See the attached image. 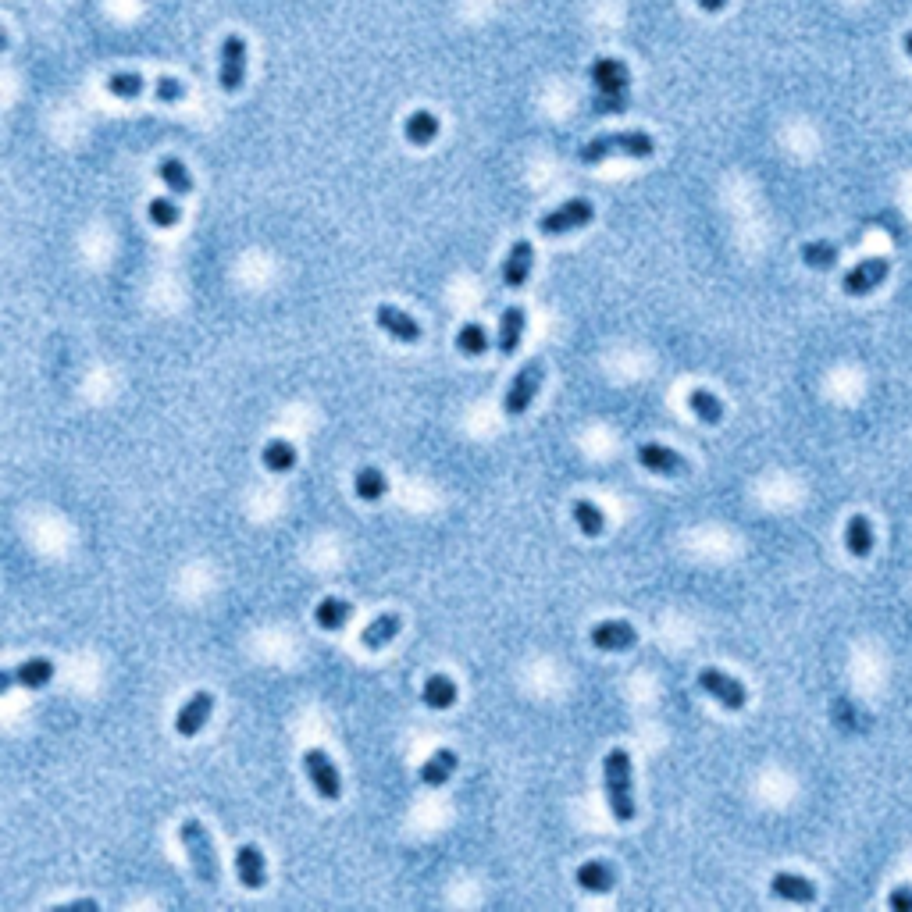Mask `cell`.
I'll return each instance as SVG.
<instances>
[{"label": "cell", "instance_id": "cell-1", "mask_svg": "<svg viewBox=\"0 0 912 912\" xmlns=\"http://www.w3.org/2000/svg\"><path fill=\"white\" fill-rule=\"evenodd\" d=\"M603 784H606V802H610V816L617 823L635 820V774H631V756L627 749H610L603 759Z\"/></svg>", "mask_w": 912, "mask_h": 912}, {"label": "cell", "instance_id": "cell-2", "mask_svg": "<svg viewBox=\"0 0 912 912\" xmlns=\"http://www.w3.org/2000/svg\"><path fill=\"white\" fill-rule=\"evenodd\" d=\"M656 154V139L642 129H631V132H606V136H595L588 139L581 147V164H603L610 157H635V161H645V157Z\"/></svg>", "mask_w": 912, "mask_h": 912}, {"label": "cell", "instance_id": "cell-3", "mask_svg": "<svg viewBox=\"0 0 912 912\" xmlns=\"http://www.w3.org/2000/svg\"><path fill=\"white\" fill-rule=\"evenodd\" d=\"M179 838H182V848H186L189 855V866H193V877L200 880V884H207V888H218V855H214V841L211 834H207V827L196 816H189V820H182L179 827Z\"/></svg>", "mask_w": 912, "mask_h": 912}, {"label": "cell", "instance_id": "cell-4", "mask_svg": "<svg viewBox=\"0 0 912 912\" xmlns=\"http://www.w3.org/2000/svg\"><path fill=\"white\" fill-rule=\"evenodd\" d=\"M542 378H546V364L542 360H528V364L513 375V382H510V389H506V399H503V410H506V417H521V414H528V407L535 403V396H538V389H542Z\"/></svg>", "mask_w": 912, "mask_h": 912}, {"label": "cell", "instance_id": "cell-5", "mask_svg": "<svg viewBox=\"0 0 912 912\" xmlns=\"http://www.w3.org/2000/svg\"><path fill=\"white\" fill-rule=\"evenodd\" d=\"M592 218H595L592 200L574 196V200H563L560 207H553L549 214H542V218H538V232H542V236H567V232L585 228Z\"/></svg>", "mask_w": 912, "mask_h": 912}, {"label": "cell", "instance_id": "cell-6", "mask_svg": "<svg viewBox=\"0 0 912 912\" xmlns=\"http://www.w3.org/2000/svg\"><path fill=\"white\" fill-rule=\"evenodd\" d=\"M699 688L709 695V699H717L727 713H741V709L749 706V688H745L738 677L724 674V670H717V667L699 670Z\"/></svg>", "mask_w": 912, "mask_h": 912}, {"label": "cell", "instance_id": "cell-7", "mask_svg": "<svg viewBox=\"0 0 912 912\" xmlns=\"http://www.w3.org/2000/svg\"><path fill=\"white\" fill-rule=\"evenodd\" d=\"M592 82H595V90H599V97H603L606 111L624 107V100H627V68L620 65L617 57H599V61L592 65Z\"/></svg>", "mask_w": 912, "mask_h": 912}, {"label": "cell", "instance_id": "cell-8", "mask_svg": "<svg viewBox=\"0 0 912 912\" xmlns=\"http://www.w3.org/2000/svg\"><path fill=\"white\" fill-rule=\"evenodd\" d=\"M891 275V261L888 257H866V261H859L855 268L845 271V278H841V289H845V296H870L877 293L880 285L888 282Z\"/></svg>", "mask_w": 912, "mask_h": 912}, {"label": "cell", "instance_id": "cell-9", "mask_svg": "<svg viewBox=\"0 0 912 912\" xmlns=\"http://www.w3.org/2000/svg\"><path fill=\"white\" fill-rule=\"evenodd\" d=\"M303 770H307L310 788L318 791L325 802H335V798L342 795V777H339V770H335L332 756H328L325 749H307V752H303Z\"/></svg>", "mask_w": 912, "mask_h": 912}, {"label": "cell", "instance_id": "cell-10", "mask_svg": "<svg viewBox=\"0 0 912 912\" xmlns=\"http://www.w3.org/2000/svg\"><path fill=\"white\" fill-rule=\"evenodd\" d=\"M246 82V40L239 33H228L221 40V65H218V86L225 93H239Z\"/></svg>", "mask_w": 912, "mask_h": 912}, {"label": "cell", "instance_id": "cell-11", "mask_svg": "<svg viewBox=\"0 0 912 912\" xmlns=\"http://www.w3.org/2000/svg\"><path fill=\"white\" fill-rule=\"evenodd\" d=\"M375 325L382 328L389 339L407 342V346H417V342H421V335H424V328L414 321V314L392 307V303H378V307H375Z\"/></svg>", "mask_w": 912, "mask_h": 912}, {"label": "cell", "instance_id": "cell-12", "mask_svg": "<svg viewBox=\"0 0 912 912\" xmlns=\"http://www.w3.org/2000/svg\"><path fill=\"white\" fill-rule=\"evenodd\" d=\"M638 464H642L645 471L660 474V478H684V474H688V460H684L677 449L660 446V442H645V446H638Z\"/></svg>", "mask_w": 912, "mask_h": 912}, {"label": "cell", "instance_id": "cell-13", "mask_svg": "<svg viewBox=\"0 0 912 912\" xmlns=\"http://www.w3.org/2000/svg\"><path fill=\"white\" fill-rule=\"evenodd\" d=\"M211 713H214V695L211 692H193V695H189L186 706L175 713V731H179V738H196V734L207 727Z\"/></svg>", "mask_w": 912, "mask_h": 912}, {"label": "cell", "instance_id": "cell-14", "mask_svg": "<svg viewBox=\"0 0 912 912\" xmlns=\"http://www.w3.org/2000/svg\"><path fill=\"white\" fill-rule=\"evenodd\" d=\"M588 638H592L595 649H603V652H627L638 645L635 624H627V620H599V624L588 631Z\"/></svg>", "mask_w": 912, "mask_h": 912}, {"label": "cell", "instance_id": "cell-15", "mask_svg": "<svg viewBox=\"0 0 912 912\" xmlns=\"http://www.w3.org/2000/svg\"><path fill=\"white\" fill-rule=\"evenodd\" d=\"M531 268H535V246L528 239H517L503 261V285L506 289H524L531 278Z\"/></svg>", "mask_w": 912, "mask_h": 912}, {"label": "cell", "instance_id": "cell-16", "mask_svg": "<svg viewBox=\"0 0 912 912\" xmlns=\"http://www.w3.org/2000/svg\"><path fill=\"white\" fill-rule=\"evenodd\" d=\"M236 877L246 891H261L268 884V863L257 845H239L236 852Z\"/></svg>", "mask_w": 912, "mask_h": 912}, {"label": "cell", "instance_id": "cell-17", "mask_svg": "<svg viewBox=\"0 0 912 912\" xmlns=\"http://www.w3.org/2000/svg\"><path fill=\"white\" fill-rule=\"evenodd\" d=\"M770 895L781 898V902H795V905H813L816 902V884L802 873H774L770 880Z\"/></svg>", "mask_w": 912, "mask_h": 912}, {"label": "cell", "instance_id": "cell-18", "mask_svg": "<svg viewBox=\"0 0 912 912\" xmlns=\"http://www.w3.org/2000/svg\"><path fill=\"white\" fill-rule=\"evenodd\" d=\"M578 884L588 895H610L613 884H617V870L606 859H588L578 866Z\"/></svg>", "mask_w": 912, "mask_h": 912}, {"label": "cell", "instance_id": "cell-19", "mask_svg": "<svg viewBox=\"0 0 912 912\" xmlns=\"http://www.w3.org/2000/svg\"><path fill=\"white\" fill-rule=\"evenodd\" d=\"M456 763H460V759H456L453 749H435L421 766V784L424 788H442V784H449Z\"/></svg>", "mask_w": 912, "mask_h": 912}, {"label": "cell", "instance_id": "cell-20", "mask_svg": "<svg viewBox=\"0 0 912 912\" xmlns=\"http://www.w3.org/2000/svg\"><path fill=\"white\" fill-rule=\"evenodd\" d=\"M399 627H403V620H399V613H382V617H375L371 624L360 631V645L371 652L385 649V645L392 642V638L399 635Z\"/></svg>", "mask_w": 912, "mask_h": 912}, {"label": "cell", "instance_id": "cell-21", "mask_svg": "<svg viewBox=\"0 0 912 912\" xmlns=\"http://www.w3.org/2000/svg\"><path fill=\"white\" fill-rule=\"evenodd\" d=\"M524 325H528L524 307L503 310V318H499V353H506V357L517 353V346H521V339H524Z\"/></svg>", "mask_w": 912, "mask_h": 912}, {"label": "cell", "instance_id": "cell-22", "mask_svg": "<svg viewBox=\"0 0 912 912\" xmlns=\"http://www.w3.org/2000/svg\"><path fill=\"white\" fill-rule=\"evenodd\" d=\"M845 549L855 556V560H866V556L873 553V524L866 521L863 513L848 517V524H845Z\"/></svg>", "mask_w": 912, "mask_h": 912}, {"label": "cell", "instance_id": "cell-23", "mask_svg": "<svg viewBox=\"0 0 912 912\" xmlns=\"http://www.w3.org/2000/svg\"><path fill=\"white\" fill-rule=\"evenodd\" d=\"M439 114L432 111H414L403 122V136H407V143H414V147H428V143H435V136H439Z\"/></svg>", "mask_w": 912, "mask_h": 912}, {"label": "cell", "instance_id": "cell-24", "mask_svg": "<svg viewBox=\"0 0 912 912\" xmlns=\"http://www.w3.org/2000/svg\"><path fill=\"white\" fill-rule=\"evenodd\" d=\"M157 179L171 189V196H189L196 189L193 175H189V168L179 161V157H164V161L157 164Z\"/></svg>", "mask_w": 912, "mask_h": 912}, {"label": "cell", "instance_id": "cell-25", "mask_svg": "<svg viewBox=\"0 0 912 912\" xmlns=\"http://www.w3.org/2000/svg\"><path fill=\"white\" fill-rule=\"evenodd\" d=\"M421 702L428 709H449L456 702V681L446 674H432L421 684Z\"/></svg>", "mask_w": 912, "mask_h": 912}, {"label": "cell", "instance_id": "cell-26", "mask_svg": "<svg viewBox=\"0 0 912 912\" xmlns=\"http://www.w3.org/2000/svg\"><path fill=\"white\" fill-rule=\"evenodd\" d=\"M688 410H692L702 424H709V428H717V424L724 421V403H720L717 392H709V389L688 392Z\"/></svg>", "mask_w": 912, "mask_h": 912}, {"label": "cell", "instance_id": "cell-27", "mask_svg": "<svg viewBox=\"0 0 912 912\" xmlns=\"http://www.w3.org/2000/svg\"><path fill=\"white\" fill-rule=\"evenodd\" d=\"M570 517H574V524H578V531L585 538H599L606 531L603 510H599L592 499H574V506H570Z\"/></svg>", "mask_w": 912, "mask_h": 912}, {"label": "cell", "instance_id": "cell-28", "mask_svg": "<svg viewBox=\"0 0 912 912\" xmlns=\"http://www.w3.org/2000/svg\"><path fill=\"white\" fill-rule=\"evenodd\" d=\"M350 617H353V606L346 603V599H335V595L321 599L318 610H314V620H318V627H325V631H342V627L350 624Z\"/></svg>", "mask_w": 912, "mask_h": 912}, {"label": "cell", "instance_id": "cell-29", "mask_svg": "<svg viewBox=\"0 0 912 912\" xmlns=\"http://www.w3.org/2000/svg\"><path fill=\"white\" fill-rule=\"evenodd\" d=\"M15 674H18V684H22V688L40 692V688H47V684L54 681V663L43 660V656H33V660L18 663Z\"/></svg>", "mask_w": 912, "mask_h": 912}, {"label": "cell", "instance_id": "cell-30", "mask_svg": "<svg viewBox=\"0 0 912 912\" xmlns=\"http://www.w3.org/2000/svg\"><path fill=\"white\" fill-rule=\"evenodd\" d=\"M261 460H264V467H268L271 474L293 471V467H296V446H293V442H285V439H271L268 446L261 449Z\"/></svg>", "mask_w": 912, "mask_h": 912}, {"label": "cell", "instance_id": "cell-31", "mask_svg": "<svg viewBox=\"0 0 912 912\" xmlns=\"http://www.w3.org/2000/svg\"><path fill=\"white\" fill-rule=\"evenodd\" d=\"M353 489H357V496L364 503H378L389 492V481H385V474L378 467H360L357 478H353Z\"/></svg>", "mask_w": 912, "mask_h": 912}, {"label": "cell", "instance_id": "cell-32", "mask_svg": "<svg viewBox=\"0 0 912 912\" xmlns=\"http://www.w3.org/2000/svg\"><path fill=\"white\" fill-rule=\"evenodd\" d=\"M456 350L467 353V357H481V353L489 350V332H485V325L467 321V325L456 332Z\"/></svg>", "mask_w": 912, "mask_h": 912}, {"label": "cell", "instance_id": "cell-33", "mask_svg": "<svg viewBox=\"0 0 912 912\" xmlns=\"http://www.w3.org/2000/svg\"><path fill=\"white\" fill-rule=\"evenodd\" d=\"M802 261H806V268H813V271H831L834 264H838V246L827 243V239L806 243L802 246Z\"/></svg>", "mask_w": 912, "mask_h": 912}, {"label": "cell", "instance_id": "cell-34", "mask_svg": "<svg viewBox=\"0 0 912 912\" xmlns=\"http://www.w3.org/2000/svg\"><path fill=\"white\" fill-rule=\"evenodd\" d=\"M143 75H136V72H111L107 75V93L111 97H118V100H136V97H143Z\"/></svg>", "mask_w": 912, "mask_h": 912}, {"label": "cell", "instance_id": "cell-35", "mask_svg": "<svg viewBox=\"0 0 912 912\" xmlns=\"http://www.w3.org/2000/svg\"><path fill=\"white\" fill-rule=\"evenodd\" d=\"M147 218L154 221L157 228H171V225H179V221H182V211H179V204H175V200H168V196H157V200H150Z\"/></svg>", "mask_w": 912, "mask_h": 912}, {"label": "cell", "instance_id": "cell-36", "mask_svg": "<svg viewBox=\"0 0 912 912\" xmlns=\"http://www.w3.org/2000/svg\"><path fill=\"white\" fill-rule=\"evenodd\" d=\"M157 100L161 104H179L182 97H186V86H182L179 79H171V75H164V79H157Z\"/></svg>", "mask_w": 912, "mask_h": 912}, {"label": "cell", "instance_id": "cell-37", "mask_svg": "<svg viewBox=\"0 0 912 912\" xmlns=\"http://www.w3.org/2000/svg\"><path fill=\"white\" fill-rule=\"evenodd\" d=\"M888 905L895 912H912V884H898V888L888 895Z\"/></svg>", "mask_w": 912, "mask_h": 912}, {"label": "cell", "instance_id": "cell-38", "mask_svg": "<svg viewBox=\"0 0 912 912\" xmlns=\"http://www.w3.org/2000/svg\"><path fill=\"white\" fill-rule=\"evenodd\" d=\"M702 11H709V15H720V11L727 8V0H695Z\"/></svg>", "mask_w": 912, "mask_h": 912}, {"label": "cell", "instance_id": "cell-39", "mask_svg": "<svg viewBox=\"0 0 912 912\" xmlns=\"http://www.w3.org/2000/svg\"><path fill=\"white\" fill-rule=\"evenodd\" d=\"M15 681H18L15 670H4V674H0V692H11V688H15Z\"/></svg>", "mask_w": 912, "mask_h": 912}, {"label": "cell", "instance_id": "cell-40", "mask_svg": "<svg viewBox=\"0 0 912 912\" xmlns=\"http://www.w3.org/2000/svg\"><path fill=\"white\" fill-rule=\"evenodd\" d=\"M905 54L912 57V29H909V33H905Z\"/></svg>", "mask_w": 912, "mask_h": 912}]
</instances>
